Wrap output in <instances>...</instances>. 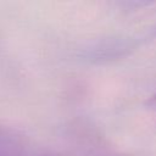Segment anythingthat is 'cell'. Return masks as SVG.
I'll list each match as a JSON object with an SVG mask.
<instances>
[{"label": "cell", "mask_w": 156, "mask_h": 156, "mask_svg": "<svg viewBox=\"0 0 156 156\" xmlns=\"http://www.w3.org/2000/svg\"><path fill=\"white\" fill-rule=\"evenodd\" d=\"M154 35H156V29H155V32H154Z\"/></svg>", "instance_id": "277c9868"}, {"label": "cell", "mask_w": 156, "mask_h": 156, "mask_svg": "<svg viewBox=\"0 0 156 156\" xmlns=\"http://www.w3.org/2000/svg\"><path fill=\"white\" fill-rule=\"evenodd\" d=\"M0 156H18V155H12V154H7V152H1L0 151Z\"/></svg>", "instance_id": "3957f363"}, {"label": "cell", "mask_w": 156, "mask_h": 156, "mask_svg": "<svg viewBox=\"0 0 156 156\" xmlns=\"http://www.w3.org/2000/svg\"><path fill=\"white\" fill-rule=\"evenodd\" d=\"M135 46L136 44L132 39L111 38L101 40L90 49H87L84 56L90 62L102 63L128 55Z\"/></svg>", "instance_id": "6da1fadb"}, {"label": "cell", "mask_w": 156, "mask_h": 156, "mask_svg": "<svg viewBox=\"0 0 156 156\" xmlns=\"http://www.w3.org/2000/svg\"><path fill=\"white\" fill-rule=\"evenodd\" d=\"M147 106H149L150 108H152V110L156 111V94L152 95V96L149 99V101H147Z\"/></svg>", "instance_id": "7a4b0ae2"}]
</instances>
